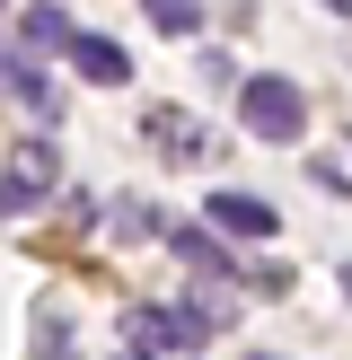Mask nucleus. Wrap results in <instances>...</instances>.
I'll return each instance as SVG.
<instances>
[{
    "mask_svg": "<svg viewBox=\"0 0 352 360\" xmlns=\"http://www.w3.org/2000/svg\"><path fill=\"white\" fill-rule=\"evenodd\" d=\"M35 193H44V185H35V176H18V167H9V176H0V220H9V211H27Z\"/></svg>",
    "mask_w": 352,
    "mask_h": 360,
    "instance_id": "9",
    "label": "nucleus"
},
{
    "mask_svg": "<svg viewBox=\"0 0 352 360\" xmlns=\"http://www.w3.org/2000/svg\"><path fill=\"white\" fill-rule=\"evenodd\" d=\"M344 281H352V264H344Z\"/></svg>",
    "mask_w": 352,
    "mask_h": 360,
    "instance_id": "10",
    "label": "nucleus"
},
{
    "mask_svg": "<svg viewBox=\"0 0 352 360\" xmlns=\"http://www.w3.org/2000/svg\"><path fill=\"white\" fill-rule=\"evenodd\" d=\"M203 220L220 229V238H246V246H264V238L282 229V211L264 202V193H211V202H203Z\"/></svg>",
    "mask_w": 352,
    "mask_h": 360,
    "instance_id": "3",
    "label": "nucleus"
},
{
    "mask_svg": "<svg viewBox=\"0 0 352 360\" xmlns=\"http://www.w3.org/2000/svg\"><path fill=\"white\" fill-rule=\"evenodd\" d=\"M70 62H80L88 79H106V88H123V79H132V53H123L115 35H88V27L70 35Z\"/></svg>",
    "mask_w": 352,
    "mask_h": 360,
    "instance_id": "5",
    "label": "nucleus"
},
{
    "mask_svg": "<svg viewBox=\"0 0 352 360\" xmlns=\"http://www.w3.org/2000/svg\"><path fill=\"white\" fill-rule=\"evenodd\" d=\"M150 27L158 35H203V9L194 0H150Z\"/></svg>",
    "mask_w": 352,
    "mask_h": 360,
    "instance_id": "8",
    "label": "nucleus"
},
{
    "mask_svg": "<svg viewBox=\"0 0 352 360\" xmlns=\"http://www.w3.org/2000/svg\"><path fill=\"white\" fill-rule=\"evenodd\" d=\"M238 123L256 141H299V132H308V97H299V79L246 70V79H238Z\"/></svg>",
    "mask_w": 352,
    "mask_h": 360,
    "instance_id": "1",
    "label": "nucleus"
},
{
    "mask_svg": "<svg viewBox=\"0 0 352 360\" xmlns=\"http://www.w3.org/2000/svg\"><path fill=\"white\" fill-rule=\"evenodd\" d=\"M70 9H18V62H35L44 70V53H70Z\"/></svg>",
    "mask_w": 352,
    "mask_h": 360,
    "instance_id": "4",
    "label": "nucleus"
},
{
    "mask_svg": "<svg viewBox=\"0 0 352 360\" xmlns=\"http://www.w3.org/2000/svg\"><path fill=\"white\" fill-rule=\"evenodd\" d=\"M168 246H176V264H194V273H220V281H229V255L203 238V229H168Z\"/></svg>",
    "mask_w": 352,
    "mask_h": 360,
    "instance_id": "7",
    "label": "nucleus"
},
{
    "mask_svg": "<svg viewBox=\"0 0 352 360\" xmlns=\"http://www.w3.org/2000/svg\"><path fill=\"white\" fill-rule=\"evenodd\" d=\"M211 326H220V316H211V308H185V299H176V308H132V316H123V334H132L141 360H158V352H203Z\"/></svg>",
    "mask_w": 352,
    "mask_h": 360,
    "instance_id": "2",
    "label": "nucleus"
},
{
    "mask_svg": "<svg viewBox=\"0 0 352 360\" xmlns=\"http://www.w3.org/2000/svg\"><path fill=\"white\" fill-rule=\"evenodd\" d=\"M256 360H273V352H256Z\"/></svg>",
    "mask_w": 352,
    "mask_h": 360,
    "instance_id": "11",
    "label": "nucleus"
},
{
    "mask_svg": "<svg viewBox=\"0 0 352 360\" xmlns=\"http://www.w3.org/2000/svg\"><path fill=\"white\" fill-rule=\"evenodd\" d=\"M0 88H9L18 105H35V115H53V79H44L35 62H0Z\"/></svg>",
    "mask_w": 352,
    "mask_h": 360,
    "instance_id": "6",
    "label": "nucleus"
}]
</instances>
